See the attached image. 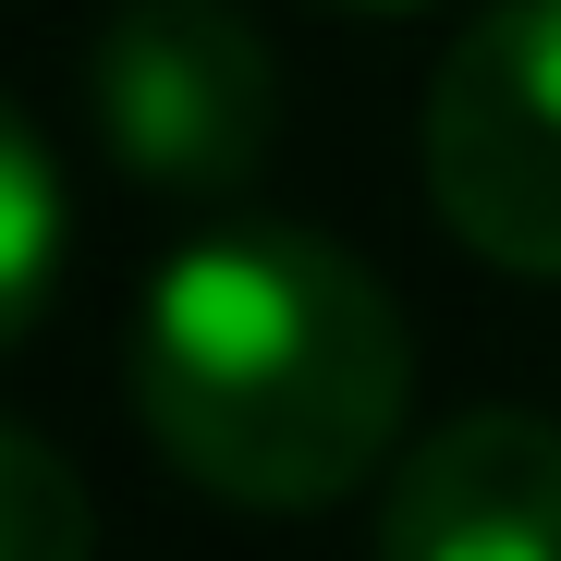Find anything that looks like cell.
I'll use <instances>...</instances> for the list:
<instances>
[{
  "label": "cell",
  "instance_id": "obj_2",
  "mask_svg": "<svg viewBox=\"0 0 561 561\" xmlns=\"http://www.w3.org/2000/svg\"><path fill=\"white\" fill-rule=\"evenodd\" d=\"M85 123L147 196H244L280 147V61L232 0H111Z\"/></svg>",
  "mask_w": 561,
  "mask_h": 561
},
{
  "label": "cell",
  "instance_id": "obj_1",
  "mask_svg": "<svg viewBox=\"0 0 561 561\" xmlns=\"http://www.w3.org/2000/svg\"><path fill=\"white\" fill-rule=\"evenodd\" d=\"M403 403V306L330 232H208L135 306V415L208 501L318 513L391 463Z\"/></svg>",
  "mask_w": 561,
  "mask_h": 561
},
{
  "label": "cell",
  "instance_id": "obj_4",
  "mask_svg": "<svg viewBox=\"0 0 561 561\" xmlns=\"http://www.w3.org/2000/svg\"><path fill=\"white\" fill-rule=\"evenodd\" d=\"M379 561H561V427L549 415H451L403 451Z\"/></svg>",
  "mask_w": 561,
  "mask_h": 561
},
{
  "label": "cell",
  "instance_id": "obj_7",
  "mask_svg": "<svg viewBox=\"0 0 561 561\" xmlns=\"http://www.w3.org/2000/svg\"><path fill=\"white\" fill-rule=\"evenodd\" d=\"M342 13H427V0H342Z\"/></svg>",
  "mask_w": 561,
  "mask_h": 561
},
{
  "label": "cell",
  "instance_id": "obj_6",
  "mask_svg": "<svg viewBox=\"0 0 561 561\" xmlns=\"http://www.w3.org/2000/svg\"><path fill=\"white\" fill-rule=\"evenodd\" d=\"M0 561H99V513H85L73 463L0 415Z\"/></svg>",
  "mask_w": 561,
  "mask_h": 561
},
{
  "label": "cell",
  "instance_id": "obj_5",
  "mask_svg": "<svg viewBox=\"0 0 561 561\" xmlns=\"http://www.w3.org/2000/svg\"><path fill=\"white\" fill-rule=\"evenodd\" d=\"M61 280V171L37 147V123L0 99V354H13Z\"/></svg>",
  "mask_w": 561,
  "mask_h": 561
},
{
  "label": "cell",
  "instance_id": "obj_3",
  "mask_svg": "<svg viewBox=\"0 0 561 561\" xmlns=\"http://www.w3.org/2000/svg\"><path fill=\"white\" fill-rule=\"evenodd\" d=\"M427 196L513 280H561V0H489L427 85Z\"/></svg>",
  "mask_w": 561,
  "mask_h": 561
}]
</instances>
